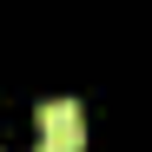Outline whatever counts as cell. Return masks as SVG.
Segmentation results:
<instances>
[{"instance_id": "6da1fadb", "label": "cell", "mask_w": 152, "mask_h": 152, "mask_svg": "<svg viewBox=\"0 0 152 152\" xmlns=\"http://www.w3.org/2000/svg\"><path fill=\"white\" fill-rule=\"evenodd\" d=\"M40 145L86 152V113H80V99H46L40 106Z\"/></svg>"}, {"instance_id": "7a4b0ae2", "label": "cell", "mask_w": 152, "mask_h": 152, "mask_svg": "<svg viewBox=\"0 0 152 152\" xmlns=\"http://www.w3.org/2000/svg\"><path fill=\"white\" fill-rule=\"evenodd\" d=\"M40 152H53V145H40Z\"/></svg>"}]
</instances>
